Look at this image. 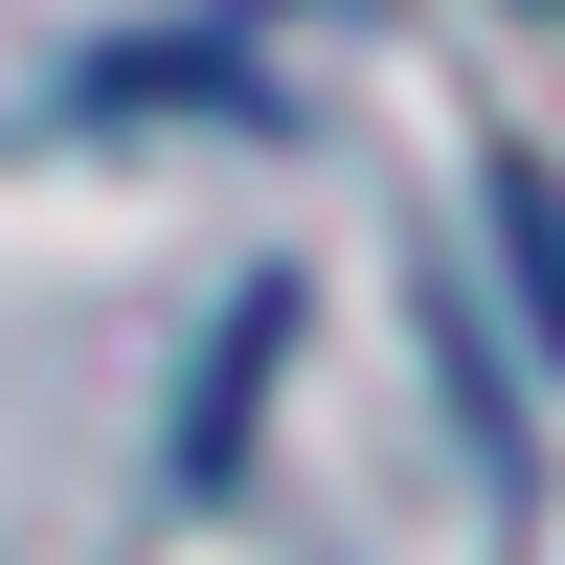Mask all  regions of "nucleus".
<instances>
[{"mask_svg": "<svg viewBox=\"0 0 565 565\" xmlns=\"http://www.w3.org/2000/svg\"><path fill=\"white\" fill-rule=\"evenodd\" d=\"M498 295H521L543 362H565V181H543V159H498Z\"/></svg>", "mask_w": 565, "mask_h": 565, "instance_id": "obj_1", "label": "nucleus"}, {"mask_svg": "<svg viewBox=\"0 0 565 565\" xmlns=\"http://www.w3.org/2000/svg\"><path fill=\"white\" fill-rule=\"evenodd\" d=\"M521 23H565V0H521Z\"/></svg>", "mask_w": 565, "mask_h": 565, "instance_id": "obj_2", "label": "nucleus"}]
</instances>
